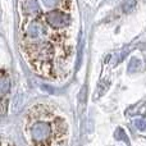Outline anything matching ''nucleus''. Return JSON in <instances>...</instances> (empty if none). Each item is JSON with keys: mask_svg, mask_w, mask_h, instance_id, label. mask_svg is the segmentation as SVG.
I'll use <instances>...</instances> for the list:
<instances>
[{"mask_svg": "<svg viewBox=\"0 0 146 146\" xmlns=\"http://www.w3.org/2000/svg\"><path fill=\"white\" fill-rule=\"evenodd\" d=\"M25 136L31 146H67L68 123L56 109L38 104L26 115Z\"/></svg>", "mask_w": 146, "mask_h": 146, "instance_id": "obj_1", "label": "nucleus"}, {"mask_svg": "<svg viewBox=\"0 0 146 146\" xmlns=\"http://www.w3.org/2000/svg\"><path fill=\"white\" fill-rule=\"evenodd\" d=\"M48 23L55 30H62L71 23V17L63 12H50L46 15Z\"/></svg>", "mask_w": 146, "mask_h": 146, "instance_id": "obj_2", "label": "nucleus"}, {"mask_svg": "<svg viewBox=\"0 0 146 146\" xmlns=\"http://www.w3.org/2000/svg\"><path fill=\"white\" fill-rule=\"evenodd\" d=\"M23 13L27 15H35L40 12V5L37 0H23L22 4Z\"/></svg>", "mask_w": 146, "mask_h": 146, "instance_id": "obj_3", "label": "nucleus"}, {"mask_svg": "<svg viewBox=\"0 0 146 146\" xmlns=\"http://www.w3.org/2000/svg\"><path fill=\"white\" fill-rule=\"evenodd\" d=\"M10 88V81L7 76H3L1 77V81H0V90H1V94L5 95L8 92V90Z\"/></svg>", "mask_w": 146, "mask_h": 146, "instance_id": "obj_4", "label": "nucleus"}, {"mask_svg": "<svg viewBox=\"0 0 146 146\" xmlns=\"http://www.w3.org/2000/svg\"><path fill=\"white\" fill-rule=\"evenodd\" d=\"M135 4H136V0H126V1L123 3V12H126V13H128V12H131L132 9L135 8Z\"/></svg>", "mask_w": 146, "mask_h": 146, "instance_id": "obj_5", "label": "nucleus"}, {"mask_svg": "<svg viewBox=\"0 0 146 146\" xmlns=\"http://www.w3.org/2000/svg\"><path fill=\"white\" fill-rule=\"evenodd\" d=\"M115 139L117 140H124V141L127 142V144H128V137L126 136V133H124V131L122 128H118L117 129V132H115Z\"/></svg>", "mask_w": 146, "mask_h": 146, "instance_id": "obj_6", "label": "nucleus"}, {"mask_svg": "<svg viewBox=\"0 0 146 146\" xmlns=\"http://www.w3.org/2000/svg\"><path fill=\"white\" fill-rule=\"evenodd\" d=\"M62 0H42V3L46 5V7H56V5L60 4Z\"/></svg>", "mask_w": 146, "mask_h": 146, "instance_id": "obj_7", "label": "nucleus"}, {"mask_svg": "<svg viewBox=\"0 0 146 146\" xmlns=\"http://www.w3.org/2000/svg\"><path fill=\"white\" fill-rule=\"evenodd\" d=\"M135 124H136V127L139 129H141V131H144L146 128V122L144 119H136V121H135Z\"/></svg>", "mask_w": 146, "mask_h": 146, "instance_id": "obj_8", "label": "nucleus"}]
</instances>
